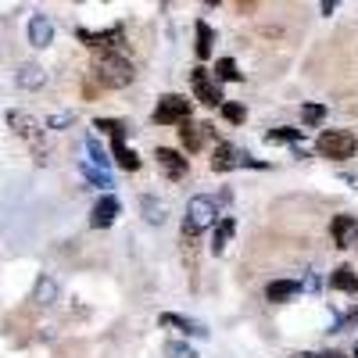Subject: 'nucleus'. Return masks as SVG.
Segmentation results:
<instances>
[{
	"mask_svg": "<svg viewBox=\"0 0 358 358\" xmlns=\"http://www.w3.org/2000/svg\"><path fill=\"white\" fill-rule=\"evenodd\" d=\"M215 219H219V204L212 201V197H190L187 201V219H183V233L187 236H197V233H204L208 226H215Z\"/></svg>",
	"mask_w": 358,
	"mask_h": 358,
	"instance_id": "f03ea898",
	"label": "nucleus"
},
{
	"mask_svg": "<svg viewBox=\"0 0 358 358\" xmlns=\"http://www.w3.org/2000/svg\"><path fill=\"white\" fill-rule=\"evenodd\" d=\"M355 358H358V348H355Z\"/></svg>",
	"mask_w": 358,
	"mask_h": 358,
	"instance_id": "2f4dec72",
	"label": "nucleus"
},
{
	"mask_svg": "<svg viewBox=\"0 0 358 358\" xmlns=\"http://www.w3.org/2000/svg\"><path fill=\"white\" fill-rule=\"evenodd\" d=\"M94 76H97L101 86H108V90H126V86L136 79V69H133V62H129L122 50H97V57H94Z\"/></svg>",
	"mask_w": 358,
	"mask_h": 358,
	"instance_id": "f257e3e1",
	"label": "nucleus"
},
{
	"mask_svg": "<svg viewBox=\"0 0 358 358\" xmlns=\"http://www.w3.org/2000/svg\"><path fill=\"white\" fill-rule=\"evenodd\" d=\"M111 158H115L118 169H126V172H136V169H140V155L129 151L126 143H111Z\"/></svg>",
	"mask_w": 358,
	"mask_h": 358,
	"instance_id": "f3484780",
	"label": "nucleus"
},
{
	"mask_svg": "<svg viewBox=\"0 0 358 358\" xmlns=\"http://www.w3.org/2000/svg\"><path fill=\"white\" fill-rule=\"evenodd\" d=\"M162 326H172V330H179V334H194V337H208V330L201 322H194V319H187V315H176V312H165L162 319H158Z\"/></svg>",
	"mask_w": 358,
	"mask_h": 358,
	"instance_id": "dca6fc26",
	"label": "nucleus"
},
{
	"mask_svg": "<svg viewBox=\"0 0 358 358\" xmlns=\"http://www.w3.org/2000/svg\"><path fill=\"white\" fill-rule=\"evenodd\" d=\"M297 294H301V283H297V280H273V283L265 287V297H268L273 305H280V301H294Z\"/></svg>",
	"mask_w": 358,
	"mask_h": 358,
	"instance_id": "ddd939ff",
	"label": "nucleus"
},
{
	"mask_svg": "<svg viewBox=\"0 0 358 358\" xmlns=\"http://www.w3.org/2000/svg\"><path fill=\"white\" fill-rule=\"evenodd\" d=\"M208 140H212V126L208 122H183V129H179V143L187 151H201Z\"/></svg>",
	"mask_w": 358,
	"mask_h": 358,
	"instance_id": "f8f14e48",
	"label": "nucleus"
},
{
	"mask_svg": "<svg viewBox=\"0 0 358 358\" xmlns=\"http://www.w3.org/2000/svg\"><path fill=\"white\" fill-rule=\"evenodd\" d=\"M265 140H268V143H297V140H301V129L280 126V129H273V133H265Z\"/></svg>",
	"mask_w": 358,
	"mask_h": 358,
	"instance_id": "393cba45",
	"label": "nucleus"
},
{
	"mask_svg": "<svg viewBox=\"0 0 358 358\" xmlns=\"http://www.w3.org/2000/svg\"><path fill=\"white\" fill-rule=\"evenodd\" d=\"M319 155L322 158H334V162H344V158H351L355 155V147H358V140H355V133H348V129H326L322 136H319Z\"/></svg>",
	"mask_w": 358,
	"mask_h": 358,
	"instance_id": "20e7f679",
	"label": "nucleus"
},
{
	"mask_svg": "<svg viewBox=\"0 0 358 358\" xmlns=\"http://www.w3.org/2000/svg\"><path fill=\"white\" fill-rule=\"evenodd\" d=\"M297 358H344L337 351H305V355H297Z\"/></svg>",
	"mask_w": 358,
	"mask_h": 358,
	"instance_id": "7c9ffc66",
	"label": "nucleus"
},
{
	"mask_svg": "<svg viewBox=\"0 0 358 358\" xmlns=\"http://www.w3.org/2000/svg\"><path fill=\"white\" fill-rule=\"evenodd\" d=\"M190 86H194V97H197L201 104H208V108H222V104H226L215 76L208 72V69H194V72H190Z\"/></svg>",
	"mask_w": 358,
	"mask_h": 358,
	"instance_id": "423d86ee",
	"label": "nucleus"
},
{
	"mask_svg": "<svg viewBox=\"0 0 358 358\" xmlns=\"http://www.w3.org/2000/svg\"><path fill=\"white\" fill-rule=\"evenodd\" d=\"M155 122L158 126H183L187 122V118H190V101L187 97H179V94H165L162 101H158V108H155Z\"/></svg>",
	"mask_w": 358,
	"mask_h": 358,
	"instance_id": "39448f33",
	"label": "nucleus"
},
{
	"mask_svg": "<svg viewBox=\"0 0 358 358\" xmlns=\"http://www.w3.org/2000/svg\"><path fill=\"white\" fill-rule=\"evenodd\" d=\"M50 40H54L50 18L47 15H33V18H29V43H33V47H47Z\"/></svg>",
	"mask_w": 358,
	"mask_h": 358,
	"instance_id": "4468645a",
	"label": "nucleus"
},
{
	"mask_svg": "<svg viewBox=\"0 0 358 358\" xmlns=\"http://www.w3.org/2000/svg\"><path fill=\"white\" fill-rule=\"evenodd\" d=\"M72 122H76V115L62 111V115H50V118H47V129H65V126H72Z\"/></svg>",
	"mask_w": 358,
	"mask_h": 358,
	"instance_id": "c756f323",
	"label": "nucleus"
},
{
	"mask_svg": "<svg viewBox=\"0 0 358 358\" xmlns=\"http://www.w3.org/2000/svg\"><path fill=\"white\" fill-rule=\"evenodd\" d=\"M83 176H86L94 187H111V176L101 172V169H94V165H83Z\"/></svg>",
	"mask_w": 358,
	"mask_h": 358,
	"instance_id": "cd10ccee",
	"label": "nucleus"
},
{
	"mask_svg": "<svg viewBox=\"0 0 358 358\" xmlns=\"http://www.w3.org/2000/svg\"><path fill=\"white\" fill-rule=\"evenodd\" d=\"M155 158H158V169H162L169 179H183V176H187V169H190V162H187L183 155H179V151H172V147H158Z\"/></svg>",
	"mask_w": 358,
	"mask_h": 358,
	"instance_id": "9d476101",
	"label": "nucleus"
},
{
	"mask_svg": "<svg viewBox=\"0 0 358 358\" xmlns=\"http://www.w3.org/2000/svg\"><path fill=\"white\" fill-rule=\"evenodd\" d=\"M8 126L29 143V147H33V151H36V158L40 162H47V147H43V122H40V118H33V115H29V111H8Z\"/></svg>",
	"mask_w": 358,
	"mask_h": 358,
	"instance_id": "7ed1b4c3",
	"label": "nucleus"
},
{
	"mask_svg": "<svg viewBox=\"0 0 358 358\" xmlns=\"http://www.w3.org/2000/svg\"><path fill=\"white\" fill-rule=\"evenodd\" d=\"M165 351H169V358H197V351L190 344H179V341H172Z\"/></svg>",
	"mask_w": 358,
	"mask_h": 358,
	"instance_id": "c85d7f7f",
	"label": "nucleus"
},
{
	"mask_svg": "<svg viewBox=\"0 0 358 358\" xmlns=\"http://www.w3.org/2000/svg\"><path fill=\"white\" fill-rule=\"evenodd\" d=\"M140 208H143V219L151 222V226H165L169 212H165V204H162L158 197H143V201H140Z\"/></svg>",
	"mask_w": 358,
	"mask_h": 358,
	"instance_id": "6ab92c4d",
	"label": "nucleus"
},
{
	"mask_svg": "<svg viewBox=\"0 0 358 358\" xmlns=\"http://www.w3.org/2000/svg\"><path fill=\"white\" fill-rule=\"evenodd\" d=\"M86 151H90V158H94V165H97L101 172H108V165H111V155H108L104 147L97 143V136H90V140H86Z\"/></svg>",
	"mask_w": 358,
	"mask_h": 358,
	"instance_id": "b1692460",
	"label": "nucleus"
},
{
	"mask_svg": "<svg viewBox=\"0 0 358 358\" xmlns=\"http://www.w3.org/2000/svg\"><path fill=\"white\" fill-rule=\"evenodd\" d=\"M94 129H101V133H108L111 136V143H126V122H118V118H97L94 122Z\"/></svg>",
	"mask_w": 358,
	"mask_h": 358,
	"instance_id": "aec40b11",
	"label": "nucleus"
},
{
	"mask_svg": "<svg viewBox=\"0 0 358 358\" xmlns=\"http://www.w3.org/2000/svg\"><path fill=\"white\" fill-rule=\"evenodd\" d=\"M244 165H258V169H262V162H255L248 151H241V147H233V143H226V140L215 143V151H212V169H215V172L244 169Z\"/></svg>",
	"mask_w": 358,
	"mask_h": 358,
	"instance_id": "0eeeda50",
	"label": "nucleus"
},
{
	"mask_svg": "<svg viewBox=\"0 0 358 358\" xmlns=\"http://www.w3.org/2000/svg\"><path fill=\"white\" fill-rule=\"evenodd\" d=\"M219 111H222L226 122H233V126H236V122H244V115H248V111H244V104H236V101H226Z\"/></svg>",
	"mask_w": 358,
	"mask_h": 358,
	"instance_id": "bb28decb",
	"label": "nucleus"
},
{
	"mask_svg": "<svg viewBox=\"0 0 358 358\" xmlns=\"http://www.w3.org/2000/svg\"><path fill=\"white\" fill-rule=\"evenodd\" d=\"M330 236H334V244H337L341 251L355 248V244H358V219H355V215H334Z\"/></svg>",
	"mask_w": 358,
	"mask_h": 358,
	"instance_id": "1a4fd4ad",
	"label": "nucleus"
},
{
	"mask_svg": "<svg viewBox=\"0 0 358 358\" xmlns=\"http://www.w3.org/2000/svg\"><path fill=\"white\" fill-rule=\"evenodd\" d=\"M233 229H236V222L226 215V219H219V226H215V236H212V251L215 255H222L226 248H229V241H233Z\"/></svg>",
	"mask_w": 358,
	"mask_h": 358,
	"instance_id": "a211bd4d",
	"label": "nucleus"
},
{
	"mask_svg": "<svg viewBox=\"0 0 358 358\" xmlns=\"http://www.w3.org/2000/svg\"><path fill=\"white\" fill-rule=\"evenodd\" d=\"M215 83H241V72H236V62H233V57H219V65H215Z\"/></svg>",
	"mask_w": 358,
	"mask_h": 358,
	"instance_id": "5701e85b",
	"label": "nucleus"
},
{
	"mask_svg": "<svg viewBox=\"0 0 358 358\" xmlns=\"http://www.w3.org/2000/svg\"><path fill=\"white\" fill-rule=\"evenodd\" d=\"M212 43H215L212 25H208V22H197V43H194L197 57H212Z\"/></svg>",
	"mask_w": 358,
	"mask_h": 358,
	"instance_id": "412c9836",
	"label": "nucleus"
},
{
	"mask_svg": "<svg viewBox=\"0 0 358 358\" xmlns=\"http://www.w3.org/2000/svg\"><path fill=\"white\" fill-rule=\"evenodd\" d=\"M43 69L40 65H22V72H18V86H25V90H36V86H43Z\"/></svg>",
	"mask_w": 358,
	"mask_h": 358,
	"instance_id": "4be33fe9",
	"label": "nucleus"
},
{
	"mask_svg": "<svg viewBox=\"0 0 358 358\" xmlns=\"http://www.w3.org/2000/svg\"><path fill=\"white\" fill-rule=\"evenodd\" d=\"M322 118H326V108H322V104H305V108H301V122H305V126H319Z\"/></svg>",
	"mask_w": 358,
	"mask_h": 358,
	"instance_id": "a878e982",
	"label": "nucleus"
},
{
	"mask_svg": "<svg viewBox=\"0 0 358 358\" xmlns=\"http://www.w3.org/2000/svg\"><path fill=\"white\" fill-rule=\"evenodd\" d=\"M118 208H122V204H118V197H115V194H104V197L94 204V215H90V226H94V229H108V226L118 219Z\"/></svg>",
	"mask_w": 358,
	"mask_h": 358,
	"instance_id": "9b49d317",
	"label": "nucleus"
},
{
	"mask_svg": "<svg viewBox=\"0 0 358 358\" xmlns=\"http://www.w3.org/2000/svg\"><path fill=\"white\" fill-rule=\"evenodd\" d=\"M330 287L341 290V294H358V273L351 265H337L330 273Z\"/></svg>",
	"mask_w": 358,
	"mask_h": 358,
	"instance_id": "2eb2a0df",
	"label": "nucleus"
},
{
	"mask_svg": "<svg viewBox=\"0 0 358 358\" xmlns=\"http://www.w3.org/2000/svg\"><path fill=\"white\" fill-rule=\"evenodd\" d=\"M83 43H90L94 50H118L126 40V29L122 25H111V29H101V33H94V29H79L76 33Z\"/></svg>",
	"mask_w": 358,
	"mask_h": 358,
	"instance_id": "6e6552de",
	"label": "nucleus"
}]
</instances>
